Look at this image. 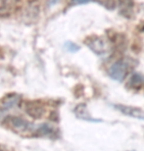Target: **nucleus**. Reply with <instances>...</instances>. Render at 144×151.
I'll return each instance as SVG.
<instances>
[{"label": "nucleus", "mask_w": 144, "mask_h": 151, "mask_svg": "<svg viewBox=\"0 0 144 151\" xmlns=\"http://www.w3.org/2000/svg\"><path fill=\"white\" fill-rule=\"evenodd\" d=\"M119 111L124 113L127 116L136 118L139 120H144V111L140 108L133 107V106H125V105H116L115 106Z\"/></svg>", "instance_id": "nucleus-5"}, {"label": "nucleus", "mask_w": 144, "mask_h": 151, "mask_svg": "<svg viewBox=\"0 0 144 151\" xmlns=\"http://www.w3.org/2000/svg\"><path fill=\"white\" fill-rule=\"evenodd\" d=\"M5 124L17 134H24L32 129V124L20 117H7L5 119Z\"/></svg>", "instance_id": "nucleus-1"}, {"label": "nucleus", "mask_w": 144, "mask_h": 151, "mask_svg": "<svg viewBox=\"0 0 144 151\" xmlns=\"http://www.w3.org/2000/svg\"><path fill=\"white\" fill-rule=\"evenodd\" d=\"M25 111L29 116H31L34 119H40L45 113L44 107L40 103L35 101L28 102L25 105Z\"/></svg>", "instance_id": "nucleus-3"}, {"label": "nucleus", "mask_w": 144, "mask_h": 151, "mask_svg": "<svg viewBox=\"0 0 144 151\" xmlns=\"http://www.w3.org/2000/svg\"><path fill=\"white\" fill-rule=\"evenodd\" d=\"M75 113H76L77 117L80 118V119L86 120V121H92V122H96V121H98V120L92 119L91 116L88 113L87 107H86V105H85V104L77 105V106L76 107V109H75Z\"/></svg>", "instance_id": "nucleus-6"}, {"label": "nucleus", "mask_w": 144, "mask_h": 151, "mask_svg": "<svg viewBox=\"0 0 144 151\" xmlns=\"http://www.w3.org/2000/svg\"><path fill=\"white\" fill-rule=\"evenodd\" d=\"M20 99L21 97L19 95H16V94L8 95L7 97H5V99L3 100V105H4V107H7V108L15 107L19 104Z\"/></svg>", "instance_id": "nucleus-8"}, {"label": "nucleus", "mask_w": 144, "mask_h": 151, "mask_svg": "<svg viewBox=\"0 0 144 151\" xmlns=\"http://www.w3.org/2000/svg\"><path fill=\"white\" fill-rule=\"evenodd\" d=\"M0 151H7L5 148H2V147H0Z\"/></svg>", "instance_id": "nucleus-10"}, {"label": "nucleus", "mask_w": 144, "mask_h": 151, "mask_svg": "<svg viewBox=\"0 0 144 151\" xmlns=\"http://www.w3.org/2000/svg\"><path fill=\"white\" fill-rule=\"evenodd\" d=\"M66 49L71 51V52H76V51L80 49V47L75 43H73V42H67L66 43Z\"/></svg>", "instance_id": "nucleus-9"}, {"label": "nucleus", "mask_w": 144, "mask_h": 151, "mask_svg": "<svg viewBox=\"0 0 144 151\" xmlns=\"http://www.w3.org/2000/svg\"><path fill=\"white\" fill-rule=\"evenodd\" d=\"M15 7V3L10 1H0V16L5 17L12 13Z\"/></svg>", "instance_id": "nucleus-7"}, {"label": "nucleus", "mask_w": 144, "mask_h": 151, "mask_svg": "<svg viewBox=\"0 0 144 151\" xmlns=\"http://www.w3.org/2000/svg\"><path fill=\"white\" fill-rule=\"evenodd\" d=\"M109 76L113 80L122 81L128 73V63L125 61H118L111 66L108 70Z\"/></svg>", "instance_id": "nucleus-2"}, {"label": "nucleus", "mask_w": 144, "mask_h": 151, "mask_svg": "<svg viewBox=\"0 0 144 151\" xmlns=\"http://www.w3.org/2000/svg\"><path fill=\"white\" fill-rule=\"evenodd\" d=\"M86 45L97 55H103L107 51V44L102 38L94 37L86 40Z\"/></svg>", "instance_id": "nucleus-4"}]
</instances>
